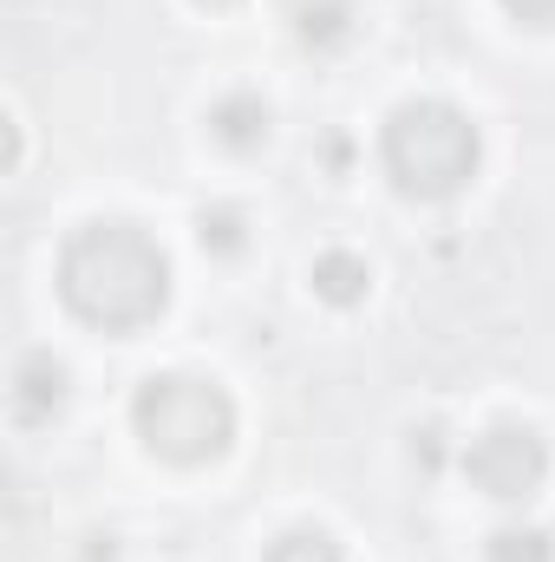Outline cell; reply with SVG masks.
Returning a JSON list of instances; mask_svg holds the SVG:
<instances>
[{
  "label": "cell",
  "mask_w": 555,
  "mask_h": 562,
  "mask_svg": "<svg viewBox=\"0 0 555 562\" xmlns=\"http://www.w3.org/2000/svg\"><path fill=\"white\" fill-rule=\"evenodd\" d=\"M59 301L105 334H138L170 307V256L125 216H99L59 249Z\"/></svg>",
  "instance_id": "obj_1"
},
{
  "label": "cell",
  "mask_w": 555,
  "mask_h": 562,
  "mask_svg": "<svg viewBox=\"0 0 555 562\" xmlns=\"http://www.w3.org/2000/svg\"><path fill=\"white\" fill-rule=\"evenodd\" d=\"M380 157H386V177H393L399 196L444 203V196H457L477 177L484 132L451 99H406L386 119V132H380Z\"/></svg>",
  "instance_id": "obj_2"
},
{
  "label": "cell",
  "mask_w": 555,
  "mask_h": 562,
  "mask_svg": "<svg viewBox=\"0 0 555 562\" xmlns=\"http://www.w3.org/2000/svg\"><path fill=\"white\" fill-rule=\"evenodd\" d=\"M132 431L163 464H216L236 445V400L196 373H150L132 393Z\"/></svg>",
  "instance_id": "obj_3"
},
{
  "label": "cell",
  "mask_w": 555,
  "mask_h": 562,
  "mask_svg": "<svg viewBox=\"0 0 555 562\" xmlns=\"http://www.w3.org/2000/svg\"><path fill=\"white\" fill-rule=\"evenodd\" d=\"M464 477H471L484 497H497V504H523V497H536L543 477H550V445H543L536 425L497 419L464 445Z\"/></svg>",
  "instance_id": "obj_4"
},
{
  "label": "cell",
  "mask_w": 555,
  "mask_h": 562,
  "mask_svg": "<svg viewBox=\"0 0 555 562\" xmlns=\"http://www.w3.org/2000/svg\"><path fill=\"white\" fill-rule=\"evenodd\" d=\"M66 400H72V373H66V360H53L46 347L13 367V419L20 425H53L66 413Z\"/></svg>",
  "instance_id": "obj_5"
},
{
  "label": "cell",
  "mask_w": 555,
  "mask_h": 562,
  "mask_svg": "<svg viewBox=\"0 0 555 562\" xmlns=\"http://www.w3.org/2000/svg\"><path fill=\"white\" fill-rule=\"evenodd\" d=\"M269 132H275V112H269V99H262V92H229V99H216V105H209V138L223 144V150H236V157L262 150Z\"/></svg>",
  "instance_id": "obj_6"
},
{
  "label": "cell",
  "mask_w": 555,
  "mask_h": 562,
  "mask_svg": "<svg viewBox=\"0 0 555 562\" xmlns=\"http://www.w3.org/2000/svg\"><path fill=\"white\" fill-rule=\"evenodd\" d=\"M353 0H287V26L307 53H333L353 40Z\"/></svg>",
  "instance_id": "obj_7"
},
{
  "label": "cell",
  "mask_w": 555,
  "mask_h": 562,
  "mask_svg": "<svg viewBox=\"0 0 555 562\" xmlns=\"http://www.w3.org/2000/svg\"><path fill=\"white\" fill-rule=\"evenodd\" d=\"M314 294L320 301H333V307H353V301H366V288H373V269H366V256H353V249H327V256H314Z\"/></svg>",
  "instance_id": "obj_8"
},
{
  "label": "cell",
  "mask_w": 555,
  "mask_h": 562,
  "mask_svg": "<svg viewBox=\"0 0 555 562\" xmlns=\"http://www.w3.org/2000/svg\"><path fill=\"white\" fill-rule=\"evenodd\" d=\"M196 236H203L209 256H242V249H249V216H242L236 203H209V210L196 216Z\"/></svg>",
  "instance_id": "obj_9"
},
{
  "label": "cell",
  "mask_w": 555,
  "mask_h": 562,
  "mask_svg": "<svg viewBox=\"0 0 555 562\" xmlns=\"http://www.w3.org/2000/svg\"><path fill=\"white\" fill-rule=\"evenodd\" d=\"M490 562H555V537L536 524H503L490 537Z\"/></svg>",
  "instance_id": "obj_10"
},
{
  "label": "cell",
  "mask_w": 555,
  "mask_h": 562,
  "mask_svg": "<svg viewBox=\"0 0 555 562\" xmlns=\"http://www.w3.org/2000/svg\"><path fill=\"white\" fill-rule=\"evenodd\" d=\"M269 562H340V543L320 524H294L269 543Z\"/></svg>",
  "instance_id": "obj_11"
},
{
  "label": "cell",
  "mask_w": 555,
  "mask_h": 562,
  "mask_svg": "<svg viewBox=\"0 0 555 562\" xmlns=\"http://www.w3.org/2000/svg\"><path fill=\"white\" fill-rule=\"evenodd\" d=\"M503 13L523 26H555V0H503Z\"/></svg>",
  "instance_id": "obj_12"
},
{
  "label": "cell",
  "mask_w": 555,
  "mask_h": 562,
  "mask_svg": "<svg viewBox=\"0 0 555 562\" xmlns=\"http://www.w3.org/2000/svg\"><path fill=\"white\" fill-rule=\"evenodd\" d=\"M196 7H209V13H223V7H242V0H196Z\"/></svg>",
  "instance_id": "obj_13"
}]
</instances>
